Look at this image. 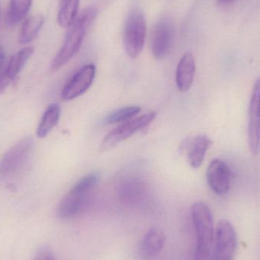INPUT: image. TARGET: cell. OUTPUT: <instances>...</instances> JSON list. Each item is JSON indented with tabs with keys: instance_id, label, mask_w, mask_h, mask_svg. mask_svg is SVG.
Returning <instances> with one entry per match:
<instances>
[{
	"instance_id": "1",
	"label": "cell",
	"mask_w": 260,
	"mask_h": 260,
	"mask_svg": "<svg viewBox=\"0 0 260 260\" xmlns=\"http://www.w3.org/2000/svg\"><path fill=\"white\" fill-rule=\"evenodd\" d=\"M98 15L97 8L89 6L78 15L74 24L70 27L63 44L53 59L51 70L56 71L65 66L79 51L88 29Z\"/></svg>"
},
{
	"instance_id": "2",
	"label": "cell",
	"mask_w": 260,
	"mask_h": 260,
	"mask_svg": "<svg viewBox=\"0 0 260 260\" xmlns=\"http://www.w3.org/2000/svg\"><path fill=\"white\" fill-rule=\"evenodd\" d=\"M191 216L197 237L193 260H211L215 239L212 212L206 203L197 202L192 205Z\"/></svg>"
},
{
	"instance_id": "3",
	"label": "cell",
	"mask_w": 260,
	"mask_h": 260,
	"mask_svg": "<svg viewBox=\"0 0 260 260\" xmlns=\"http://www.w3.org/2000/svg\"><path fill=\"white\" fill-rule=\"evenodd\" d=\"M99 180L100 176L97 173H91L80 179L59 203L57 210L59 218H73L83 212Z\"/></svg>"
},
{
	"instance_id": "4",
	"label": "cell",
	"mask_w": 260,
	"mask_h": 260,
	"mask_svg": "<svg viewBox=\"0 0 260 260\" xmlns=\"http://www.w3.org/2000/svg\"><path fill=\"white\" fill-rule=\"evenodd\" d=\"M147 35L145 15L141 9L136 8L129 12L125 24L123 44L126 54L136 59L143 50Z\"/></svg>"
},
{
	"instance_id": "5",
	"label": "cell",
	"mask_w": 260,
	"mask_h": 260,
	"mask_svg": "<svg viewBox=\"0 0 260 260\" xmlns=\"http://www.w3.org/2000/svg\"><path fill=\"white\" fill-rule=\"evenodd\" d=\"M156 113L151 112L139 117H133L127 121L123 122L120 126L105 136L101 144L102 151H108L117 146L126 139H129L139 130L145 129L149 126L155 119Z\"/></svg>"
},
{
	"instance_id": "6",
	"label": "cell",
	"mask_w": 260,
	"mask_h": 260,
	"mask_svg": "<svg viewBox=\"0 0 260 260\" xmlns=\"http://www.w3.org/2000/svg\"><path fill=\"white\" fill-rule=\"evenodd\" d=\"M238 247L236 232L232 223L221 220L215 232V244L211 260H234Z\"/></svg>"
},
{
	"instance_id": "7",
	"label": "cell",
	"mask_w": 260,
	"mask_h": 260,
	"mask_svg": "<svg viewBox=\"0 0 260 260\" xmlns=\"http://www.w3.org/2000/svg\"><path fill=\"white\" fill-rule=\"evenodd\" d=\"M31 138H25L15 144L0 160V175L10 177L24 167L33 150Z\"/></svg>"
},
{
	"instance_id": "8",
	"label": "cell",
	"mask_w": 260,
	"mask_h": 260,
	"mask_svg": "<svg viewBox=\"0 0 260 260\" xmlns=\"http://www.w3.org/2000/svg\"><path fill=\"white\" fill-rule=\"evenodd\" d=\"M248 143L252 154L258 155L260 152V78L253 85L249 105Z\"/></svg>"
},
{
	"instance_id": "9",
	"label": "cell",
	"mask_w": 260,
	"mask_h": 260,
	"mask_svg": "<svg viewBox=\"0 0 260 260\" xmlns=\"http://www.w3.org/2000/svg\"><path fill=\"white\" fill-rule=\"evenodd\" d=\"M96 67L93 64H88L78 70L62 91V98L65 101L77 99L88 91L94 82Z\"/></svg>"
},
{
	"instance_id": "10",
	"label": "cell",
	"mask_w": 260,
	"mask_h": 260,
	"mask_svg": "<svg viewBox=\"0 0 260 260\" xmlns=\"http://www.w3.org/2000/svg\"><path fill=\"white\" fill-rule=\"evenodd\" d=\"M173 41V27L168 20L162 19L156 23L151 35V49L155 59H161L171 50Z\"/></svg>"
},
{
	"instance_id": "11",
	"label": "cell",
	"mask_w": 260,
	"mask_h": 260,
	"mask_svg": "<svg viewBox=\"0 0 260 260\" xmlns=\"http://www.w3.org/2000/svg\"><path fill=\"white\" fill-rule=\"evenodd\" d=\"M206 179L209 187L217 195H225L229 192L231 173L224 160L215 158L210 162L206 171Z\"/></svg>"
},
{
	"instance_id": "12",
	"label": "cell",
	"mask_w": 260,
	"mask_h": 260,
	"mask_svg": "<svg viewBox=\"0 0 260 260\" xmlns=\"http://www.w3.org/2000/svg\"><path fill=\"white\" fill-rule=\"evenodd\" d=\"M35 49L27 47L12 56L7 65L0 74V94L7 88L10 82L16 77L33 54Z\"/></svg>"
},
{
	"instance_id": "13",
	"label": "cell",
	"mask_w": 260,
	"mask_h": 260,
	"mask_svg": "<svg viewBox=\"0 0 260 260\" xmlns=\"http://www.w3.org/2000/svg\"><path fill=\"white\" fill-rule=\"evenodd\" d=\"M166 242V236L163 231L153 227L145 234L141 241L139 254L144 260L154 259L160 254Z\"/></svg>"
},
{
	"instance_id": "14",
	"label": "cell",
	"mask_w": 260,
	"mask_h": 260,
	"mask_svg": "<svg viewBox=\"0 0 260 260\" xmlns=\"http://www.w3.org/2000/svg\"><path fill=\"white\" fill-rule=\"evenodd\" d=\"M196 73L195 57L192 53H185L179 61L176 71V83L181 92L190 89Z\"/></svg>"
},
{
	"instance_id": "15",
	"label": "cell",
	"mask_w": 260,
	"mask_h": 260,
	"mask_svg": "<svg viewBox=\"0 0 260 260\" xmlns=\"http://www.w3.org/2000/svg\"><path fill=\"white\" fill-rule=\"evenodd\" d=\"M145 191V185L142 180L136 177H129L119 184L117 196L124 204L133 205L142 200Z\"/></svg>"
},
{
	"instance_id": "16",
	"label": "cell",
	"mask_w": 260,
	"mask_h": 260,
	"mask_svg": "<svg viewBox=\"0 0 260 260\" xmlns=\"http://www.w3.org/2000/svg\"><path fill=\"white\" fill-rule=\"evenodd\" d=\"M212 143V140L206 135H199L191 141L188 149L187 158L189 165L192 168L197 169L201 167Z\"/></svg>"
},
{
	"instance_id": "17",
	"label": "cell",
	"mask_w": 260,
	"mask_h": 260,
	"mask_svg": "<svg viewBox=\"0 0 260 260\" xmlns=\"http://www.w3.org/2000/svg\"><path fill=\"white\" fill-rule=\"evenodd\" d=\"M44 24V17L41 14L33 15L25 20L20 30L18 41L26 44L33 41L38 37Z\"/></svg>"
},
{
	"instance_id": "18",
	"label": "cell",
	"mask_w": 260,
	"mask_h": 260,
	"mask_svg": "<svg viewBox=\"0 0 260 260\" xmlns=\"http://www.w3.org/2000/svg\"><path fill=\"white\" fill-rule=\"evenodd\" d=\"M61 108L58 104H52L46 110L37 129L38 138H45L57 125L60 117Z\"/></svg>"
},
{
	"instance_id": "19",
	"label": "cell",
	"mask_w": 260,
	"mask_h": 260,
	"mask_svg": "<svg viewBox=\"0 0 260 260\" xmlns=\"http://www.w3.org/2000/svg\"><path fill=\"white\" fill-rule=\"evenodd\" d=\"M80 0H60L57 21L59 26L68 28L74 24L79 12Z\"/></svg>"
},
{
	"instance_id": "20",
	"label": "cell",
	"mask_w": 260,
	"mask_h": 260,
	"mask_svg": "<svg viewBox=\"0 0 260 260\" xmlns=\"http://www.w3.org/2000/svg\"><path fill=\"white\" fill-rule=\"evenodd\" d=\"M32 0H11L8 10L7 22L9 26L16 25L28 13Z\"/></svg>"
},
{
	"instance_id": "21",
	"label": "cell",
	"mask_w": 260,
	"mask_h": 260,
	"mask_svg": "<svg viewBox=\"0 0 260 260\" xmlns=\"http://www.w3.org/2000/svg\"><path fill=\"white\" fill-rule=\"evenodd\" d=\"M141 108L137 106H128L120 108L111 113L105 119V122L108 124L123 123L136 117L140 112Z\"/></svg>"
},
{
	"instance_id": "22",
	"label": "cell",
	"mask_w": 260,
	"mask_h": 260,
	"mask_svg": "<svg viewBox=\"0 0 260 260\" xmlns=\"http://www.w3.org/2000/svg\"><path fill=\"white\" fill-rule=\"evenodd\" d=\"M34 260H56L53 253L49 249L43 248L38 252Z\"/></svg>"
},
{
	"instance_id": "23",
	"label": "cell",
	"mask_w": 260,
	"mask_h": 260,
	"mask_svg": "<svg viewBox=\"0 0 260 260\" xmlns=\"http://www.w3.org/2000/svg\"><path fill=\"white\" fill-rule=\"evenodd\" d=\"M232 1V0H219L220 3H229V2Z\"/></svg>"
}]
</instances>
